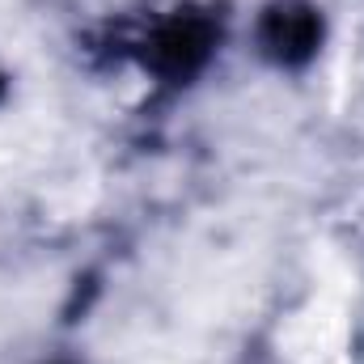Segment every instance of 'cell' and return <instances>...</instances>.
<instances>
[{"mask_svg": "<svg viewBox=\"0 0 364 364\" xmlns=\"http://www.w3.org/2000/svg\"><path fill=\"white\" fill-rule=\"evenodd\" d=\"M259 43L275 64H305L322 43V17L305 0H279L259 21Z\"/></svg>", "mask_w": 364, "mask_h": 364, "instance_id": "2", "label": "cell"}, {"mask_svg": "<svg viewBox=\"0 0 364 364\" xmlns=\"http://www.w3.org/2000/svg\"><path fill=\"white\" fill-rule=\"evenodd\" d=\"M212 43H216V30H212L208 17H199V13H178V17H170V21H161V26L153 30L144 55H149V64H153L161 77L186 81V77H195V73L208 64Z\"/></svg>", "mask_w": 364, "mask_h": 364, "instance_id": "1", "label": "cell"}, {"mask_svg": "<svg viewBox=\"0 0 364 364\" xmlns=\"http://www.w3.org/2000/svg\"><path fill=\"white\" fill-rule=\"evenodd\" d=\"M0 93H4V81H0Z\"/></svg>", "mask_w": 364, "mask_h": 364, "instance_id": "3", "label": "cell"}]
</instances>
